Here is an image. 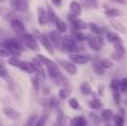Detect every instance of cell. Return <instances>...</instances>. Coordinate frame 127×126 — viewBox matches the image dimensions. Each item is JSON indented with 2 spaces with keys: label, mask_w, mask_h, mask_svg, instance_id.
Here are the masks:
<instances>
[{
  "label": "cell",
  "mask_w": 127,
  "mask_h": 126,
  "mask_svg": "<svg viewBox=\"0 0 127 126\" xmlns=\"http://www.w3.org/2000/svg\"><path fill=\"white\" fill-rule=\"evenodd\" d=\"M10 53L7 49H5L4 47H0V57H9Z\"/></svg>",
  "instance_id": "40"
},
{
  "label": "cell",
  "mask_w": 127,
  "mask_h": 126,
  "mask_svg": "<svg viewBox=\"0 0 127 126\" xmlns=\"http://www.w3.org/2000/svg\"><path fill=\"white\" fill-rule=\"evenodd\" d=\"M10 26L12 29V31L16 34V35H24L26 32V27L24 25L22 21H20L19 19H14L10 21Z\"/></svg>",
  "instance_id": "11"
},
{
  "label": "cell",
  "mask_w": 127,
  "mask_h": 126,
  "mask_svg": "<svg viewBox=\"0 0 127 126\" xmlns=\"http://www.w3.org/2000/svg\"><path fill=\"white\" fill-rule=\"evenodd\" d=\"M2 113L6 115V118H9L10 120H17L21 118V113L15 110L14 108L11 106H4L2 108Z\"/></svg>",
  "instance_id": "14"
},
{
  "label": "cell",
  "mask_w": 127,
  "mask_h": 126,
  "mask_svg": "<svg viewBox=\"0 0 127 126\" xmlns=\"http://www.w3.org/2000/svg\"><path fill=\"white\" fill-rule=\"evenodd\" d=\"M5 1H6V0H0V2H5Z\"/></svg>",
  "instance_id": "46"
},
{
  "label": "cell",
  "mask_w": 127,
  "mask_h": 126,
  "mask_svg": "<svg viewBox=\"0 0 127 126\" xmlns=\"http://www.w3.org/2000/svg\"><path fill=\"white\" fill-rule=\"evenodd\" d=\"M111 88H112V90H119L120 89V81L119 79H114L111 82Z\"/></svg>",
  "instance_id": "37"
},
{
  "label": "cell",
  "mask_w": 127,
  "mask_h": 126,
  "mask_svg": "<svg viewBox=\"0 0 127 126\" xmlns=\"http://www.w3.org/2000/svg\"><path fill=\"white\" fill-rule=\"evenodd\" d=\"M69 9H70V14L80 16V14H82V5H80L79 1H72L69 4Z\"/></svg>",
  "instance_id": "16"
},
{
  "label": "cell",
  "mask_w": 127,
  "mask_h": 126,
  "mask_svg": "<svg viewBox=\"0 0 127 126\" xmlns=\"http://www.w3.org/2000/svg\"><path fill=\"white\" fill-rule=\"evenodd\" d=\"M7 63L10 66H14V67H17L19 69H21L22 72L25 73H29V74H32L36 72V68H35V64L32 62H29V61H22L19 58V56H12L7 59Z\"/></svg>",
  "instance_id": "1"
},
{
  "label": "cell",
  "mask_w": 127,
  "mask_h": 126,
  "mask_svg": "<svg viewBox=\"0 0 127 126\" xmlns=\"http://www.w3.org/2000/svg\"><path fill=\"white\" fill-rule=\"evenodd\" d=\"M114 48H115V53H112L111 57L114 59H121L125 56V47L122 44V41L120 40V41L115 42L114 43Z\"/></svg>",
  "instance_id": "13"
},
{
  "label": "cell",
  "mask_w": 127,
  "mask_h": 126,
  "mask_svg": "<svg viewBox=\"0 0 127 126\" xmlns=\"http://www.w3.org/2000/svg\"><path fill=\"white\" fill-rule=\"evenodd\" d=\"M40 81H41V79H40L37 76H36V77H33V78L31 79V82H32V84H33V88H35L36 90H38V89H40Z\"/></svg>",
  "instance_id": "35"
},
{
  "label": "cell",
  "mask_w": 127,
  "mask_h": 126,
  "mask_svg": "<svg viewBox=\"0 0 127 126\" xmlns=\"http://www.w3.org/2000/svg\"><path fill=\"white\" fill-rule=\"evenodd\" d=\"M88 41V46L94 49V51H100L101 47H102V39L100 35H90V36H86L85 39Z\"/></svg>",
  "instance_id": "6"
},
{
  "label": "cell",
  "mask_w": 127,
  "mask_h": 126,
  "mask_svg": "<svg viewBox=\"0 0 127 126\" xmlns=\"http://www.w3.org/2000/svg\"><path fill=\"white\" fill-rule=\"evenodd\" d=\"M0 46L4 47L5 49H7L9 53L12 56H20L22 52V46L16 40H5L4 42L0 43Z\"/></svg>",
  "instance_id": "2"
},
{
  "label": "cell",
  "mask_w": 127,
  "mask_h": 126,
  "mask_svg": "<svg viewBox=\"0 0 127 126\" xmlns=\"http://www.w3.org/2000/svg\"><path fill=\"white\" fill-rule=\"evenodd\" d=\"M54 24H56L57 31H58L59 34H64V32L67 31V24H65L63 20H61V19H57V21H56Z\"/></svg>",
  "instance_id": "20"
},
{
  "label": "cell",
  "mask_w": 127,
  "mask_h": 126,
  "mask_svg": "<svg viewBox=\"0 0 127 126\" xmlns=\"http://www.w3.org/2000/svg\"><path fill=\"white\" fill-rule=\"evenodd\" d=\"M22 39H24V43H25V46L29 48V49H31V51H38L40 49V47H38V41H37V39L33 36V35H31V34H24L22 35Z\"/></svg>",
  "instance_id": "5"
},
{
  "label": "cell",
  "mask_w": 127,
  "mask_h": 126,
  "mask_svg": "<svg viewBox=\"0 0 127 126\" xmlns=\"http://www.w3.org/2000/svg\"><path fill=\"white\" fill-rule=\"evenodd\" d=\"M57 63L59 64V67H62L65 72H68L69 74H77L78 68L75 67V64L72 61H65V59H57Z\"/></svg>",
  "instance_id": "9"
},
{
  "label": "cell",
  "mask_w": 127,
  "mask_h": 126,
  "mask_svg": "<svg viewBox=\"0 0 127 126\" xmlns=\"http://www.w3.org/2000/svg\"><path fill=\"white\" fill-rule=\"evenodd\" d=\"M70 93H72V88L68 86V85H65V86H63V88L59 90L58 96H59V99H68V98L70 96Z\"/></svg>",
  "instance_id": "18"
},
{
  "label": "cell",
  "mask_w": 127,
  "mask_h": 126,
  "mask_svg": "<svg viewBox=\"0 0 127 126\" xmlns=\"http://www.w3.org/2000/svg\"><path fill=\"white\" fill-rule=\"evenodd\" d=\"M35 35H36V39L41 42L42 46L46 48V51H47L49 54H53V53H54V51H53V46L51 44V42H49V40H48V37H47L46 35L41 34L40 31H35Z\"/></svg>",
  "instance_id": "8"
},
{
  "label": "cell",
  "mask_w": 127,
  "mask_h": 126,
  "mask_svg": "<svg viewBox=\"0 0 127 126\" xmlns=\"http://www.w3.org/2000/svg\"><path fill=\"white\" fill-rule=\"evenodd\" d=\"M97 62H99L104 68H111V67L114 66L112 61H110V59H107V58H100V59H97Z\"/></svg>",
  "instance_id": "32"
},
{
  "label": "cell",
  "mask_w": 127,
  "mask_h": 126,
  "mask_svg": "<svg viewBox=\"0 0 127 126\" xmlns=\"http://www.w3.org/2000/svg\"><path fill=\"white\" fill-rule=\"evenodd\" d=\"M80 91L84 95L91 94V86H90V84L88 83V82H83V83L80 84Z\"/></svg>",
  "instance_id": "27"
},
{
  "label": "cell",
  "mask_w": 127,
  "mask_h": 126,
  "mask_svg": "<svg viewBox=\"0 0 127 126\" xmlns=\"http://www.w3.org/2000/svg\"><path fill=\"white\" fill-rule=\"evenodd\" d=\"M120 90L127 91V78H124L120 81Z\"/></svg>",
  "instance_id": "36"
},
{
  "label": "cell",
  "mask_w": 127,
  "mask_h": 126,
  "mask_svg": "<svg viewBox=\"0 0 127 126\" xmlns=\"http://www.w3.org/2000/svg\"><path fill=\"white\" fill-rule=\"evenodd\" d=\"M37 14H38V22H40V25H46V24L48 22L47 11H46L43 7H38V10H37Z\"/></svg>",
  "instance_id": "17"
},
{
  "label": "cell",
  "mask_w": 127,
  "mask_h": 126,
  "mask_svg": "<svg viewBox=\"0 0 127 126\" xmlns=\"http://www.w3.org/2000/svg\"><path fill=\"white\" fill-rule=\"evenodd\" d=\"M46 11H47V16H48V21H52V22H56L57 21V19H58V16H57V14H54V11H53V9L49 6V5H47V9H46Z\"/></svg>",
  "instance_id": "22"
},
{
  "label": "cell",
  "mask_w": 127,
  "mask_h": 126,
  "mask_svg": "<svg viewBox=\"0 0 127 126\" xmlns=\"http://www.w3.org/2000/svg\"><path fill=\"white\" fill-rule=\"evenodd\" d=\"M116 1H119V2H121V4H125V2H126L125 0H116Z\"/></svg>",
  "instance_id": "45"
},
{
  "label": "cell",
  "mask_w": 127,
  "mask_h": 126,
  "mask_svg": "<svg viewBox=\"0 0 127 126\" xmlns=\"http://www.w3.org/2000/svg\"><path fill=\"white\" fill-rule=\"evenodd\" d=\"M0 77L4 78L5 81L10 79V78H9V74H7V71H6V68H5V63H4L2 61H0Z\"/></svg>",
  "instance_id": "30"
},
{
  "label": "cell",
  "mask_w": 127,
  "mask_h": 126,
  "mask_svg": "<svg viewBox=\"0 0 127 126\" xmlns=\"http://www.w3.org/2000/svg\"><path fill=\"white\" fill-rule=\"evenodd\" d=\"M99 91L100 94H102V85H99Z\"/></svg>",
  "instance_id": "44"
},
{
  "label": "cell",
  "mask_w": 127,
  "mask_h": 126,
  "mask_svg": "<svg viewBox=\"0 0 127 126\" xmlns=\"http://www.w3.org/2000/svg\"><path fill=\"white\" fill-rule=\"evenodd\" d=\"M110 24L114 26L115 30H117V31H120V32H122V34H126V29H125V26H124L121 22H119V21H116V20H110Z\"/></svg>",
  "instance_id": "24"
},
{
  "label": "cell",
  "mask_w": 127,
  "mask_h": 126,
  "mask_svg": "<svg viewBox=\"0 0 127 126\" xmlns=\"http://www.w3.org/2000/svg\"><path fill=\"white\" fill-rule=\"evenodd\" d=\"M70 124H73V125H79V126H84L88 124V121H86V119L83 118V116H77V118H74L72 121H70Z\"/></svg>",
  "instance_id": "26"
},
{
  "label": "cell",
  "mask_w": 127,
  "mask_h": 126,
  "mask_svg": "<svg viewBox=\"0 0 127 126\" xmlns=\"http://www.w3.org/2000/svg\"><path fill=\"white\" fill-rule=\"evenodd\" d=\"M112 118L115 119V123H116L117 125H122V124L125 123V120H124V118H122V116H120V115H114Z\"/></svg>",
  "instance_id": "38"
},
{
  "label": "cell",
  "mask_w": 127,
  "mask_h": 126,
  "mask_svg": "<svg viewBox=\"0 0 127 126\" xmlns=\"http://www.w3.org/2000/svg\"><path fill=\"white\" fill-rule=\"evenodd\" d=\"M37 118H38V116H37V114H32V115H31V119L29 120V123H27V124H29V125H33V124L36 125V120H37Z\"/></svg>",
  "instance_id": "39"
},
{
  "label": "cell",
  "mask_w": 127,
  "mask_h": 126,
  "mask_svg": "<svg viewBox=\"0 0 127 126\" xmlns=\"http://www.w3.org/2000/svg\"><path fill=\"white\" fill-rule=\"evenodd\" d=\"M51 2L54 5V6H61V4H62V0H51Z\"/></svg>",
  "instance_id": "42"
},
{
  "label": "cell",
  "mask_w": 127,
  "mask_h": 126,
  "mask_svg": "<svg viewBox=\"0 0 127 126\" xmlns=\"http://www.w3.org/2000/svg\"><path fill=\"white\" fill-rule=\"evenodd\" d=\"M125 104H126V105H127V100H125Z\"/></svg>",
  "instance_id": "47"
},
{
  "label": "cell",
  "mask_w": 127,
  "mask_h": 126,
  "mask_svg": "<svg viewBox=\"0 0 127 126\" xmlns=\"http://www.w3.org/2000/svg\"><path fill=\"white\" fill-rule=\"evenodd\" d=\"M77 41H84L85 39H86V36H85L84 34H82L80 32V30H73V35H72Z\"/></svg>",
  "instance_id": "33"
},
{
  "label": "cell",
  "mask_w": 127,
  "mask_h": 126,
  "mask_svg": "<svg viewBox=\"0 0 127 126\" xmlns=\"http://www.w3.org/2000/svg\"><path fill=\"white\" fill-rule=\"evenodd\" d=\"M43 93H44V94H48V93H49V89H48V88H44V89H43Z\"/></svg>",
  "instance_id": "43"
},
{
  "label": "cell",
  "mask_w": 127,
  "mask_h": 126,
  "mask_svg": "<svg viewBox=\"0 0 127 126\" xmlns=\"http://www.w3.org/2000/svg\"><path fill=\"white\" fill-rule=\"evenodd\" d=\"M10 6L15 11L25 12L29 10V0H10Z\"/></svg>",
  "instance_id": "7"
},
{
  "label": "cell",
  "mask_w": 127,
  "mask_h": 126,
  "mask_svg": "<svg viewBox=\"0 0 127 126\" xmlns=\"http://www.w3.org/2000/svg\"><path fill=\"white\" fill-rule=\"evenodd\" d=\"M105 15L109 17H116V16L121 15V11L115 7H107V9H105Z\"/></svg>",
  "instance_id": "21"
},
{
  "label": "cell",
  "mask_w": 127,
  "mask_h": 126,
  "mask_svg": "<svg viewBox=\"0 0 127 126\" xmlns=\"http://www.w3.org/2000/svg\"><path fill=\"white\" fill-rule=\"evenodd\" d=\"M112 116H114L112 110H110V109H105V110L102 111V119H105V120H110V119H112Z\"/></svg>",
  "instance_id": "34"
},
{
  "label": "cell",
  "mask_w": 127,
  "mask_h": 126,
  "mask_svg": "<svg viewBox=\"0 0 127 126\" xmlns=\"http://www.w3.org/2000/svg\"><path fill=\"white\" fill-rule=\"evenodd\" d=\"M37 58L40 59V62H42L43 64H46L47 69H54V68H59L54 61H51V59L46 58V57H44V56H42V54H38V56H37Z\"/></svg>",
  "instance_id": "15"
},
{
  "label": "cell",
  "mask_w": 127,
  "mask_h": 126,
  "mask_svg": "<svg viewBox=\"0 0 127 126\" xmlns=\"http://www.w3.org/2000/svg\"><path fill=\"white\" fill-rule=\"evenodd\" d=\"M48 40L51 42L52 46H54L56 48L63 51V46H62V36L59 35L58 31H51L48 35Z\"/></svg>",
  "instance_id": "10"
},
{
  "label": "cell",
  "mask_w": 127,
  "mask_h": 126,
  "mask_svg": "<svg viewBox=\"0 0 127 126\" xmlns=\"http://www.w3.org/2000/svg\"><path fill=\"white\" fill-rule=\"evenodd\" d=\"M68 17H69V21L72 22V25H73L74 30H84V29L88 27V24L84 22L83 20H80L77 15L69 14V15H68Z\"/></svg>",
  "instance_id": "12"
},
{
  "label": "cell",
  "mask_w": 127,
  "mask_h": 126,
  "mask_svg": "<svg viewBox=\"0 0 127 126\" xmlns=\"http://www.w3.org/2000/svg\"><path fill=\"white\" fill-rule=\"evenodd\" d=\"M88 104H89V106H90L91 109H95V110H97V109H100V108L102 106L101 101H100L97 98H95V96H94V99H93V100H90Z\"/></svg>",
  "instance_id": "25"
},
{
  "label": "cell",
  "mask_w": 127,
  "mask_h": 126,
  "mask_svg": "<svg viewBox=\"0 0 127 126\" xmlns=\"http://www.w3.org/2000/svg\"><path fill=\"white\" fill-rule=\"evenodd\" d=\"M80 5L86 9H96L99 2L97 0H80Z\"/></svg>",
  "instance_id": "19"
},
{
  "label": "cell",
  "mask_w": 127,
  "mask_h": 126,
  "mask_svg": "<svg viewBox=\"0 0 127 126\" xmlns=\"http://www.w3.org/2000/svg\"><path fill=\"white\" fill-rule=\"evenodd\" d=\"M106 40L109 42H111V43H115V42L120 41L121 39H120L119 35L115 34V32H106Z\"/></svg>",
  "instance_id": "28"
},
{
  "label": "cell",
  "mask_w": 127,
  "mask_h": 126,
  "mask_svg": "<svg viewBox=\"0 0 127 126\" xmlns=\"http://www.w3.org/2000/svg\"><path fill=\"white\" fill-rule=\"evenodd\" d=\"M93 71L96 73V74H99V76H101V74H104L105 73V68L97 62V59L93 63Z\"/></svg>",
  "instance_id": "23"
},
{
  "label": "cell",
  "mask_w": 127,
  "mask_h": 126,
  "mask_svg": "<svg viewBox=\"0 0 127 126\" xmlns=\"http://www.w3.org/2000/svg\"><path fill=\"white\" fill-rule=\"evenodd\" d=\"M68 105H69L73 110H80V104H79V101H78L75 98H70V99L68 100Z\"/></svg>",
  "instance_id": "29"
},
{
  "label": "cell",
  "mask_w": 127,
  "mask_h": 126,
  "mask_svg": "<svg viewBox=\"0 0 127 126\" xmlns=\"http://www.w3.org/2000/svg\"><path fill=\"white\" fill-rule=\"evenodd\" d=\"M62 46H63V51H67L69 53L77 52V49H78L77 40L73 36H64V37H62Z\"/></svg>",
  "instance_id": "4"
},
{
  "label": "cell",
  "mask_w": 127,
  "mask_h": 126,
  "mask_svg": "<svg viewBox=\"0 0 127 126\" xmlns=\"http://www.w3.org/2000/svg\"><path fill=\"white\" fill-rule=\"evenodd\" d=\"M88 26L90 27V30L94 32V34H96V35H100L104 30L99 26V25H96V24H94V22H90V24H88Z\"/></svg>",
  "instance_id": "31"
},
{
  "label": "cell",
  "mask_w": 127,
  "mask_h": 126,
  "mask_svg": "<svg viewBox=\"0 0 127 126\" xmlns=\"http://www.w3.org/2000/svg\"><path fill=\"white\" fill-rule=\"evenodd\" d=\"M69 61H72L74 64H85V63H89L90 61H93V56L85 54V53L73 52V53L69 54Z\"/></svg>",
  "instance_id": "3"
},
{
  "label": "cell",
  "mask_w": 127,
  "mask_h": 126,
  "mask_svg": "<svg viewBox=\"0 0 127 126\" xmlns=\"http://www.w3.org/2000/svg\"><path fill=\"white\" fill-rule=\"evenodd\" d=\"M114 100L116 101L117 105L120 104V94H119V90H114Z\"/></svg>",
  "instance_id": "41"
}]
</instances>
